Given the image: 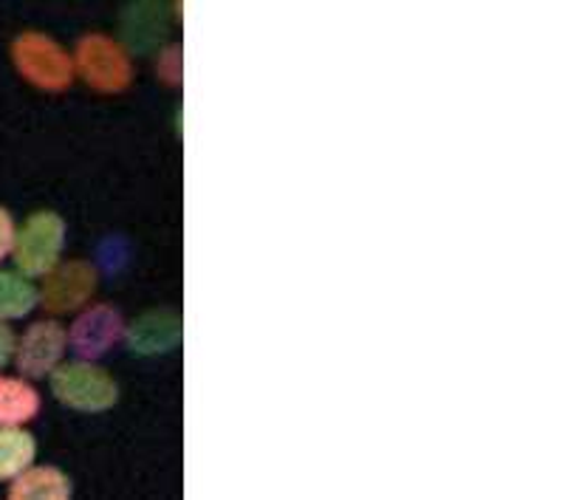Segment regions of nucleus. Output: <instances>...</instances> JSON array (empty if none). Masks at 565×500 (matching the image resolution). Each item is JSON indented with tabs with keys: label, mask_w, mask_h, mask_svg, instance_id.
I'll use <instances>...</instances> for the list:
<instances>
[{
	"label": "nucleus",
	"mask_w": 565,
	"mask_h": 500,
	"mask_svg": "<svg viewBox=\"0 0 565 500\" xmlns=\"http://www.w3.org/2000/svg\"><path fill=\"white\" fill-rule=\"evenodd\" d=\"M14 71L29 85L49 94L68 91L74 83V57L45 32H20L9 45Z\"/></svg>",
	"instance_id": "f257e3e1"
},
{
	"label": "nucleus",
	"mask_w": 565,
	"mask_h": 500,
	"mask_svg": "<svg viewBox=\"0 0 565 500\" xmlns=\"http://www.w3.org/2000/svg\"><path fill=\"white\" fill-rule=\"evenodd\" d=\"M74 71L97 94H122L134 83V63H130L128 45L103 32L83 34L77 40Z\"/></svg>",
	"instance_id": "f03ea898"
},
{
	"label": "nucleus",
	"mask_w": 565,
	"mask_h": 500,
	"mask_svg": "<svg viewBox=\"0 0 565 500\" xmlns=\"http://www.w3.org/2000/svg\"><path fill=\"white\" fill-rule=\"evenodd\" d=\"M52 393L60 404L77 413H105L119 402V385L105 368L90 360L57 365L52 373Z\"/></svg>",
	"instance_id": "7ed1b4c3"
},
{
	"label": "nucleus",
	"mask_w": 565,
	"mask_h": 500,
	"mask_svg": "<svg viewBox=\"0 0 565 500\" xmlns=\"http://www.w3.org/2000/svg\"><path fill=\"white\" fill-rule=\"evenodd\" d=\"M65 244V221L57 212L40 210L29 215L23 230L14 235L12 257L18 272L26 277H43L60 264V252Z\"/></svg>",
	"instance_id": "20e7f679"
},
{
	"label": "nucleus",
	"mask_w": 565,
	"mask_h": 500,
	"mask_svg": "<svg viewBox=\"0 0 565 500\" xmlns=\"http://www.w3.org/2000/svg\"><path fill=\"white\" fill-rule=\"evenodd\" d=\"M43 289L38 291L40 302L49 315H68L77 311L97 291V269L85 260H68V264H57L49 275H43Z\"/></svg>",
	"instance_id": "39448f33"
},
{
	"label": "nucleus",
	"mask_w": 565,
	"mask_h": 500,
	"mask_svg": "<svg viewBox=\"0 0 565 500\" xmlns=\"http://www.w3.org/2000/svg\"><path fill=\"white\" fill-rule=\"evenodd\" d=\"M68 331L57 320H40L26 328L14 345V365L26 379H43L63 362Z\"/></svg>",
	"instance_id": "423d86ee"
},
{
	"label": "nucleus",
	"mask_w": 565,
	"mask_h": 500,
	"mask_svg": "<svg viewBox=\"0 0 565 500\" xmlns=\"http://www.w3.org/2000/svg\"><path fill=\"white\" fill-rule=\"evenodd\" d=\"M125 337V320L119 308L94 306L74 320L68 331V342L83 360H99L116 342Z\"/></svg>",
	"instance_id": "0eeeda50"
},
{
	"label": "nucleus",
	"mask_w": 565,
	"mask_h": 500,
	"mask_svg": "<svg viewBox=\"0 0 565 500\" xmlns=\"http://www.w3.org/2000/svg\"><path fill=\"white\" fill-rule=\"evenodd\" d=\"M71 494H74V483L57 467H26L9 481L12 500H68Z\"/></svg>",
	"instance_id": "6e6552de"
},
{
	"label": "nucleus",
	"mask_w": 565,
	"mask_h": 500,
	"mask_svg": "<svg viewBox=\"0 0 565 500\" xmlns=\"http://www.w3.org/2000/svg\"><path fill=\"white\" fill-rule=\"evenodd\" d=\"M181 340V320L173 311H150L134 322L128 331V345L136 353L170 351Z\"/></svg>",
	"instance_id": "1a4fd4ad"
},
{
	"label": "nucleus",
	"mask_w": 565,
	"mask_h": 500,
	"mask_svg": "<svg viewBox=\"0 0 565 500\" xmlns=\"http://www.w3.org/2000/svg\"><path fill=\"white\" fill-rule=\"evenodd\" d=\"M40 413L38 387L26 379L0 376V427H20Z\"/></svg>",
	"instance_id": "9d476101"
},
{
	"label": "nucleus",
	"mask_w": 565,
	"mask_h": 500,
	"mask_svg": "<svg viewBox=\"0 0 565 500\" xmlns=\"http://www.w3.org/2000/svg\"><path fill=\"white\" fill-rule=\"evenodd\" d=\"M38 456V442L29 430L20 427H0V483L18 478L26 467H32Z\"/></svg>",
	"instance_id": "9b49d317"
},
{
	"label": "nucleus",
	"mask_w": 565,
	"mask_h": 500,
	"mask_svg": "<svg viewBox=\"0 0 565 500\" xmlns=\"http://www.w3.org/2000/svg\"><path fill=\"white\" fill-rule=\"evenodd\" d=\"M40 302L34 283L23 272L0 269V320H23Z\"/></svg>",
	"instance_id": "f8f14e48"
},
{
	"label": "nucleus",
	"mask_w": 565,
	"mask_h": 500,
	"mask_svg": "<svg viewBox=\"0 0 565 500\" xmlns=\"http://www.w3.org/2000/svg\"><path fill=\"white\" fill-rule=\"evenodd\" d=\"M164 23V9H161L159 0H136L130 12L125 14V32H128L130 43H139L141 49L150 43L153 38H159L161 26Z\"/></svg>",
	"instance_id": "ddd939ff"
},
{
	"label": "nucleus",
	"mask_w": 565,
	"mask_h": 500,
	"mask_svg": "<svg viewBox=\"0 0 565 500\" xmlns=\"http://www.w3.org/2000/svg\"><path fill=\"white\" fill-rule=\"evenodd\" d=\"M14 235H18V230H14L12 212L0 206V264H3V260H7V257L12 255Z\"/></svg>",
	"instance_id": "4468645a"
},
{
	"label": "nucleus",
	"mask_w": 565,
	"mask_h": 500,
	"mask_svg": "<svg viewBox=\"0 0 565 500\" xmlns=\"http://www.w3.org/2000/svg\"><path fill=\"white\" fill-rule=\"evenodd\" d=\"M159 74L164 79H170V83H179L181 79V52L175 45H170L168 52H161Z\"/></svg>",
	"instance_id": "2eb2a0df"
},
{
	"label": "nucleus",
	"mask_w": 565,
	"mask_h": 500,
	"mask_svg": "<svg viewBox=\"0 0 565 500\" xmlns=\"http://www.w3.org/2000/svg\"><path fill=\"white\" fill-rule=\"evenodd\" d=\"M14 345H18V337H14V331L7 326V322L0 320V371L12 362Z\"/></svg>",
	"instance_id": "dca6fc26"
}]
</instances>
